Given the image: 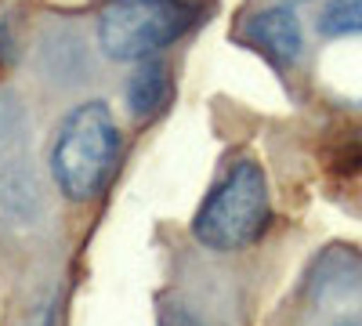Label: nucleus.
I'll return each mask as SVG.
<instances>
[{"label": "nucleus", "instance_id": "0eeeda50", "mask_svg": "<svg viewBox=\"0 0 362 326\" xmlns=\"http://www.w3.org/2000/svg\"><path fill=\"white\" fill-rule=\"evenodd\" d=\"M315 25L322 37L362 33V0H322Z\"/></svg>", "mask_w": 362, "mask_h": 326}, {"label": "nucleus", "instance_id": "6e6552de", "mask_svg": "<svg viewBox=\"0 0 362 326\" xmlns=\"http://www.w3.org/2000/svg\"><path fill=\"white\" fill-rule=\"evenodd\" d=\"M337 326H362V319H344V322H337Z\"/></svg>", "mask_w": 362, "mask_h": 326}, {"label": "nucleus", "instance_id": "20e7f679", "mask_svg": "<svg viewBox=\"0 0 362 326\" xmlns=\"http://www.w3.org/2000/svg\"><path fill=\"white\" fill-rule=\"evenodd\" d=\"M247 37L264 51L272 54L279 66H293L300 51H305V29H300V18L293 8H264L257 11L250 22H247Z\"/></svg>", "mask_w": 362, "mask_h": 326}, {"label": "nucleus", "instance_id": "7ed1b4c3", "mask_svg": "<svg viewBox=\"0 0 362 326\" xmlns=\"http://www.w3.org/2000/svg\"><path fill=\"white\" fill-rule=\"evenodd\" d=\"M268 225V185L254 160H239L196 214V240L210 250H243Z\"/></svg>", "mask_w": 362, "mask_h": 326}, {"label": "nucleus", "instance_id": "423d86ee", "mask_svg": "<svg viewBox=\"0 0 362 326\" xmlns=\"http://www.w3.org/2000/svg\"><path fill=\"white\" fill-rule=\"evenodd\" d=\"M37 206H40V189L29 167L22 163L0 167V214L11 221H25L29 214H37Z\"/></svg>", "mask_w": 362, "mask_h": 326}, {"label": "nucleus", "instance_id": "f03ea898", "mask_svg": "<svg viewBox=\"0 0 362 326\" xmlns=\"http://www.w3.org/2000/svg\"><path fill=\"white\" fill-rule=\"evenodd\" d=\"M196 22L192 0H105L98 11V47L112 62H145L170 47Z\"/></svg>", "mask_w": 362, "mask_h": 326}, {"label": "nucleus", "instance_id": "39448f33", "mask_svg": "<svg viewBox=\"0 0 362 326\" xmlns=\"http://www.w3.org/2000/svg\"><path fill=\"white\" fill-rule=\"evenodd\" d=\"M170 95V73L160 58H145V62L134 66L127 87H124V98H127V112L134 120H148L167 105Z\"/></svg>", "mask_w": 362, "mask_h": 326}, {"label": "nucleus", "instance_id": "f257e3e1", "mask_svg": "<svg viewBox=\"0 0 362 326\" xmlns=\"http://www.w3.org/2000/svg\"><path fill=\"white\" fill-rule=\"evenodd\" d=\"M119 156V127L105 102H83L66 112L58 124L54 145H51V174L54 185L69 199H90L102 185Z\"/></svg>", "mask_w": 362, "mask_h": 326}]
</instances>
